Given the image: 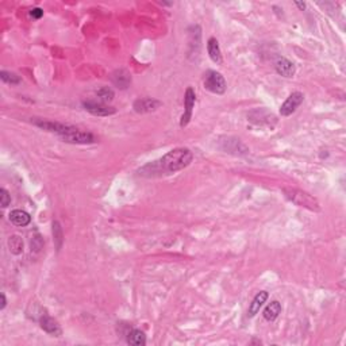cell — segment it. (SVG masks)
Listing matches in <instances>:
<instances>
[{
	"instance_id": "8",
	"label": "cell",
	"mask_w": 346,
	"mask_h": 346,
	"mask_svg": "<svg viewBox=\"0 0 346 346\" xmlns=\"http://www.w3.org/2000/svg\"><path fill=\"white\" fill-rule=\"evenodd\" d=\"M162 106V103L157 99L153 97H142V99H137L133 104L135 113L138 114H146L156 111L157 108H160Z\"/></svg>"
},
{
	"instance_id": "11",
	"label": "cell",
	"mask_w": 346,
	"mask_h": 346,
	"mask_svg": "<svg viewBox=\"0 0 346 346\" xmlns=\"http://www.w3.org/2000/svg\"><path fill=\"white\" fill-rule=\"evenodd\" d=\"M111 81L115 86H118L120 89H126L131 84V75L126 69H116L111 75Z\"/></svg>"
},
{
	"instance_id": "2",
	"label": "cell",
	"mask_w": 346,
	"mask_h": 346,
	"mask_svg": "<svg viewBox=\"0 0 346 346\" xmlns=\"http://www.w3.org/2000/svg\"><path fill=\"white\" fill-rule=\"evenodd\" d=\"M32 123L38 126L39 129L46 130L50 133L57 134L59 138H62L65 142L68 144H75V145H89V144H95L96 142V137L86 131V130L77 129L75 126L70 124L58 123V122H52V120H46V119H32Z\"/></svg>"
},
{
	"instance_id": "7",
	"label": "cell",
	"mask_w": 346,
	"mask_h": 346,
	"mask_svg": "<svg viewBox=\"0 0 346 346\" xmlns=\"http://www.w3.org/2000/svg\"><path fill=\"white\" fill-rule=\"evenodd\" d=\"M83 107L88 113L95 115V116H110V115H114V114L116 113L115 108L110 107L106 103L102 102H84L83 103Z\"/></svg>"
},
{
	"instance_id": "24",
	"label": "cell",
	"mask_w": 346,
	"mask_h": 346,
	"mask_svg": "<svg viewBox=\"0 0 346 346\" xmlns=\"http://www.w3.org/2000/svg\"><path fill=\"white\" fill-rule=\"evenodd\" d=\"M295 4H296L297 7H299V8H300L302 11L304 10V8H306V3H302V1H296Z\"/></svg>"
},
{
	"instance_id": "9",
	"label": "cell",
	"mask_w": 346,
	"mask_h": 346,
	"mask_svg": "<svg viewBox=\"0 0 346 346\" xmlns=\"http://www.w3.org/2000/svg\"><path fill=\"white\" fill-rule=\"evenodd\" d=\"M275 68L276 72H277L279 75L283 76V77H287V79L293 77L295 72H296L295 64H293L292 61H289L288 58H284V57H281V58H279L276 61Z\"/></svg>"
},
{
	"instance_id": "19",
	"label": "cell",
	"mask_w": 346,
	"mask_h": 346,
	"mask_svg": "<svg viewBox=\"0 0 346 346\" xmlns=\"http://www.w3.org/2000/svg\"><path fill=\"white\" fill-rule=\"evenodd\" d=\"M96 96L102 100V103H108L114 99V91L108 86H102L96 91Z\"/></svg>"
},
{
	"instance_id": "14",
	"label": "cell",
	"mask_w": 346,
	"mask_h": 346,
	"mask_svg": "<svg viewBox=\"0 0 346 346\" xmlns=\"http://www.w3.org/2000/svg\"><path fill=\"white\" fill-rule=\"evenodd\" d=\"M8 218H10V221L12 222L14 225H16V226H22V227L27 226V225L31 222V216H30V214L26 212L25 210L11 211Z\"/></svg>"
},
{
	"instance_id": "22",
	"label": "cell",
	"mask_w": 346,
	"mask_h": 346,
	"mask_svg": "<svg viewBox=\"0 0 346 346\" xmlns=\"http://www.w3.org/2000/svg\"><path fill=\"white\" fill-rule=\"evenodd\" d=\"M30 16L34 18V19H41L43 16V10L42 8H39V7H35V8L30 10Z\"/></svg>"
},
{
	"instance_id": "13",
	"label": "cell",
	"mask_w": 346,
	"mask_h": 346,
	"mask_svg": "<svg viewBox=\"0 0 346 346\" xmlns=\"http://www.w3.org/2000/svg\"><path fill=\"white\" fill-rule=\"evenodd\" d=\"M268 300V292L266 291H260L256 296L253 297L252 303L249 304V310H248V315L252 318L254 317L256 314L259 313L260 308L264 306V303Z\"/></svg>"
},
{
	"instance_id": "20",
	"label": "cell",
	"mask_w": 346,
	"mask_h": 346,
	"mask_svg": "<svg viewBox=\"0 0 346 346\" xmlns=\"http://www.w3.org/2000/svg\"><path fill=\"white\" fill-rule=\"evenodd\" d=\"M53 235L54 241L57 242V250H59L61 245H62V230H61L58 222H53Z\"/></svg>"
},
{
	"instance_id": "1",
	"label": "cell",
	"mask_w": 346,
	"mask_h": 346,
	"mask_svg": "<svg viewBox=\"0 0 346 346\" xmlns=\"http://www.w3.org/2000/svg\"><path fill=\"white\" fill-rule=\"evenodd\" d=\"M192 160H194L192 151L185 147H177V149L168 151L160 160L149 162L147 165L142 167L138 173L144 177H157V176H164V174H172V173L185 169L192 162Z\"/></svg>"
},
{
	"instance_id": "6",
	"label": "cell",
	"mask_w": 346,
	"mask_h": 346,
	"mask_svg": "<svg viewBox=\"0 0 346 346\" xmlns=\"http://www.w3.org/2000/svg\"><path fill=\"white\" fill-rule=\"evenodd\" d=\"M304 100V95L302 92H293L289 96L287 97V100L280 107V115L281 116H289L292 114L296 111L299 106L302 104Z\"/></svg>"
},
{
	"instance_id": "12",
	"label": "cell",
	"mask_w": 346,
	"mask_h": 346,
	"mask_svg": "<svg viewBox=\"0 0 346 346\" xmlns=\"http://www.w3.org/2000/svg\"><path fill=\"white\" fill-rule=\"evenodd\" d=\"M207 52H208V56L210 58L212 59V62L215 64L221 65L223 62V57H222V52L221 48H219V42L216 38H210L207 41Z\"/></svg>"
},
{
	"instance_id": "5",
	"label": "cell",
	"mask_w": 346,
	"mask_h": 346,
	"mask_svg": "<svg viewBox=\"0 0 346 346\" xmlns=\"http://www.w3.org/2000/svg\"><path fill=\"white\" fill-rule=\"evenodd\" d=\"M195 100H196V95H195L194 88L188 86L185 95H184V114L181 115V120H180V127H185L189 123V120L192 118V111L195 107Z\"/></svg>"
},
{
	"instance_id": "15",
	"label": "cell",
	"mask_w": 346,
	"mask_h": 346,
	"mask_svg": "<svg viewBox=\"0 0 346 346\" xmlns=\"http://www.w3.org/2000/svg\"><path fill=\"white\" fill-rule=\"evenodd\" d=\"M281 313V304L280 302H277V300H273V302H270L266 307H265L264 313H262V315H264L265 320H268V322H273L279 315H280Z\"/></svg>"
},
{
	"instance_id": "21",
	"label": "cell",
	"mask_w": 346,
	"mask_h": 346,
	"mask_svg": "<svg viewBox=\"0 0 346 346\" xmlns=\"http://www.w3.org/2000/svg\"><path fill=\"white\" fill-rule=\"evenodd\" d=\"M11 203V196L8 194V191L5 188H0V204L3 208L8 207V204Z\"/></svg>"
},
{
	"instance_id": "16",
	"label": "cell",
	"mask_w": 346,
	"mask_h": 346,
	"mask_svg": "<svg viewBox=\"0 0 346 346\" xmlns=\"http://www.w3.org/2000/svg\"><path fill=\"white\" fill-rule=\"evenodd\" d=\"M127 344L133 346H144L146 344V335L141 330H131L127 334Z\"/></svg>"
},
{
	"instance_id": "17",
	"label": "cell",
	"mask_w": 346,
	"mask_h": 346,
	"mask_svg": "<svg viewBox=\"0 0 346 346\" xmlns=\"http://www.w3.org/2000/svg\"><path fill=\"white\" fill-rule=\"evenodd\" d=\"M8 249L12 254H21L23 252V241L19 235H11L8 238Z\"/></svg>"
},
{
	"instance_id": "18",
	"label": "cell",
	"mask_w": 346,
	"mask_h": 346,
	"mask_svg": "<svg viewBox=\"0 0 346 346\" xmlns=\"http://www.w3.org/2000/svg\"><path fill=\"white\" fill-rule=\"evenodd\" d=\"M0 79L4 81L5 84H11V86H18L22 83V79L16 73H12V72H7V70L0 72Z\"/></svg>"
},
{
	"instance_id": "10",
	"label": "cell",
	"mask_w": 346,
	"mask_h": 346,
	"mask_svg": "<svg viewBox=\"0 0 346 346\" xmlns=\"http://www.w3.org/2000/svg\"><path fill=\"white\" fill-rule=\"evenodd\" d=\"M39 324H41V329L45 330L48 334L54 335V337L61 335V327L57 323V320H54L52 317H49L46 314H43L42 317L39 318Z\"/></svg>"
},
{
	"instance_id": "3",
	"label": "cell",
	"mask_w": 346,
	"mask_h": 346,
	"mask_svg": "<svg viewBox=\"0 0 346 346\" xmlns=\"http://www.w3.org/2000/svg\"><path fill=\"white\" fill-rule=\"evenodd\" d=\"M283 192H284V196H286L287 199L292 202L293 204L299 205V207H304V208H307L310 211L320 210L318 200L315 199L313 195L306 192V191L296 188H284Z\"/></svg>"
},
{
	"instance_id": "23",
	"label": "cell",
	"mask_w": 346,
	"mask_h": 346,
	"mask_svg": "<svg viewBox=\"0 0 346 346\" xmlns=\"http://www.w3.org/2000/svg\"><path fill=\"white\" fill-rule=\"evenodd\" d=\"M0 299H1V304H0V310H4L5 304H7V300H5V295L4 293H0Z\"/></svg>"
},
{
	"instance_id": "4",
	"label": "cell",
	"mask_w": 346,
	"mask_h": 346,
	"mask_svg": "<svg viewBox=\"0 0 346 346\" xmlns=\"http://www.w3.org/2000/svg\"><path fill=\"white\" fill-rule=\"evenodd\" d=\"M204 88L207 91L216 93V95H223L227 89V84L225 77L222 76V73L216 72V70H207V73L204 75Z\"/></svg>"
}]
</instances>
